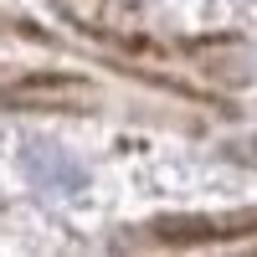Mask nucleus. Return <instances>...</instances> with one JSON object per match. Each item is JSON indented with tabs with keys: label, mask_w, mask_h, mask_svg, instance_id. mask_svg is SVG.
Returning a JSON list of instances; mask_svg holds the SVG:
<instances>
[{
	"label": "nucleus",
	"mask_w": 257,
	"mask_h": 257,
	"mask_svg": "<svg viewBox=\"0 0 257 257\" xmlns=\"http://www.w3.org/2000/svg\"><path fill=\"white\" fill-rule=\"evenodd\" d=\"M93 88L82 77H21L6 88V98H26V103H72V98H88Z\"/></svg>",
	"instance_id": "2"
},
{
	"label": "nucleus",
	"mask_w": 257,
	"mask_h": 257,
	"mask_svg": "<svg viewBox=\"0 0 257 257\" xmlns=\"http://www.w3.org/2000/svg\"><path fill=\"white\" fill-rule=\"evenodd\" d=\"M128 6H139V0H128Z\"/></svg>",
	"instance_id": "3"
},
{
	"label": "nucleus",
	"mask_w": 257,
	"mask_h": 257,
	"mask_svg": "<svg viewBox=\"0 0 257 257\" xmlns=\"http://www.w3.org/2000/svg\"><path fill=\"white\" fill-rule=\"evenodd\" d=\"M247 160H257V155H247Z\"/></svg>",
	"instance_id": "4"
},
{
	"label": "nucleus",
	"mask_w": 257,
	"mask_h": 257,
	"mask_svg": "<svg viewBox=\"0 0 257 257\" xmlns=\"http://www.w3.org/2000/svg\"><path fill=\"white\" fill-rule=\"evenodd\" d=\"M160 242H226V237H252L257 231V206L247 211H216V216H160L155 226Z\"/></svg>",
	"instance_id": "1"
}]
</instances>
